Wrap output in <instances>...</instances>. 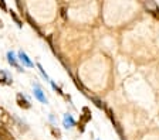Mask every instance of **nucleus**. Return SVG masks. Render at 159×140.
<instances>
[{"label":"nucleus","mask_w":159,"mask_h":140,"mask_svg":"<svg viewBox=\"0 0 159 140\" xmlns=\"http://www.w3.org/2000/svg\"><path fill=\"white\" fill-rule=\"evenodd\" d=\"M0 123L1 124H10L11 123L10 113L3 108H0Z\"/></svg>","instance_id":"f257e3e1"},{"label":"nucleus","mask_w":159,"mask_h":140,"mask_svg":"<svg viewBox=\"0 0 159 140\" xmlns=\"http://www.w3.org/2000/svg\"><path fill=\"white\" fill-rule=\"evenodd\" d=\"M0 140H16L4 126H0Z\"/></svg>","instance_id":"f03ea898"},{"label":"nucleus","mask_w":159,"mask_h":140,"mask_svg":"<svg viewBox=\"0 0 159 140\" xmlns=\"http://www.w3.org/2000/svg\"><path fill=\"white\" fill-rule=\"evenodd\" d=\"M10 14H11V17H13V19H14V21H16L17 24H19V26H22V21H20V20H19V17H17L16 14H14V13H13V11H11Z\"/></svg>","instance_id":"20e7f679"},{"label":"nucleus","mask_w":159,"mask_h":140,"mask_svg":"<svg viewBox=\"0 0 159 140\" xmlns=\"http://www.w3.org/2000/svg\"><path fill=\"white\" fill-rule=\"evenodd\" d=\"M0 7H1L3 10H6V4H4V1H0Z\"/></svg>","instance_id":"0eeeda50"},{"label":"nucleus","mask_w":159,"mask_h":140,"mask_svg":"<svg viewBox=\"0 0 159 140\" xmlns=\"http://www.w3.org/2000/svg\"><path fill=\"white\" fill-rule=\"evenodd\" d=\"M0 27H3V23H1V21H0Z\"/></svg>","instance_id":"6e6552de"},{"label":"nucleus","mask_w":159,"mask_h":140,"mask_svg":"<svg viewBox=\"0 0 159 140\" xmlns=\"http://www.w3.org/2000/svg\"><path fill=\"white\" fill-rule=\"evenodd\" d=\"M20 57H22V59H24V61H26V64H27V65H30V67H31V62L28 61V59H27V57H26V55L23 54V53H22V54H20Z\"/></svg>","instance_id":"39448f33"},{"label":"nucleus","mask_w":159,"mask_h":140,"mask_svg":"<svg viewBox=\"0 0 159 140\" xmlns=\"http://www.w3.org/2000/svg\"><path fill=\"white\" fill-rule=\"evenodd\" d=\"M17 103H19V106L23 109H28L30 108V103H28L27 99H24L22 95H17Z\"/></svg>","instance_id":"7ed1b4c3"},{"label":"nucleus","mask_w":159,"mask_h":140,"mask_svg":"<svg viewBox=\"0 0 159 140\" xmlns=\"http://www.w3.org/2000/svg\"><path fill=\"white\" fill-rule=\"evenodd\" d=\"M36 95H37V98H39L40 101H43V102H46V99L43 98V95H41V92H40V91H36Z\"/></svg>","instance_id":"423d86ee"}]
</instances>
